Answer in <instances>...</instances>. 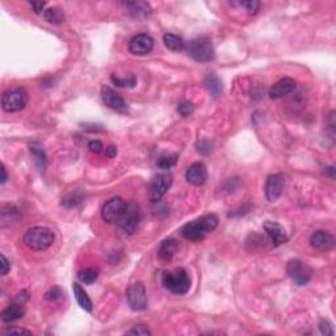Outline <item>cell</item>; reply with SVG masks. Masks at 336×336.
Returning <instances> with one entry per match:
<instances>
[{"label":"cell","mask_w":336,"mask_h":336,"mask_svg":"<svg viewBox=\"0 0 336 336\" xmlns=\"http://www.w3.org/2000/svg\"><path fill=\"white\" fill-rule=\"evenodd\" d=\"M319 328H321V332L323 335H333L332 326L330 324V322L326 321V319H322L321 323H319Z\"/></svg>","instance_id":"cell-35"},{"label":"cell","mask_w":336,"mask_h":336,"mask_svg":"<svg viewBox=\"0 0 336 336\" xmlns=\"http://www.w3.org/2000/svg\"><path fill=\"white\" fill-rule=\"evenodd\" d=\"M310 245L318 251H330L333 247V236L330 232L319 230L310 236Z\"/></svg>","instance_id":"cell-16"},{"label":"cell","mask_w":336,"mask_h":336,"mask_svg":"<svg viewBox=\"0 0 336 336\" xmlns=\"http://www.w3.org/2000/svg\"><path fill=\"white\" fill-rule=\"evenodd\" d=\"M62 294L63 293H62L61 289L55 286V287H53V289H50V291L45 294V298L47 301H57L61 298Z\"/></svg>","instance_id":"cell-34"},{"label":"cell","mask_w":336,"mask_h":336,"mask_svg":"<svg viewBox=\"0 0 336 336\" xmlns=\"http://www.w3.org/2000/svg\"><path fill=\"white\" fill-rule=\"evenodd\" d=\"M126 300L129 306L134 311H142L147 307V294L146 289L141 282L133 284L126 292Z\"/></svg>","instance_id":"cell-9"},{"label":"cell","mask_w":336,"mask_h":336,"mask_svg":"<svg viewBox=\"0 0 336 336\" xmlns=\"http://www.w3.org/2000/svg\"><path fill=\"white\" fill-rule=\"evenodd\" d=\"M218 226V217L214 214H209L205 217L199 218L193 222L186 223L181 229V234L185 239L189 241H202L208 232H211Z\"/></svg>","instance_id":"cell-1"},{"label":"cell","mask_w":336,"mask_h":336,"mask_svg":"<svg viewBox=\"0 0 336 336\" xmlns=\"http://www.w3.org/2000/svg\"><path fill=\"white\" fill-rule=\"evenodd\" d=\"M294 88H296V82L292 78H284L273 84L272 88L269 89V96L272 99H281L293 92Z\"/></svg>","instance_id":"cell-17"},{"label":"cell","mask_w":336,"mask_h":336,"mask_svg":"<svg viewBox=\"0 0 336 336\" xmlns=\"http://www.w3.org/2000/svg\"><path fill=\"white\" fill-rule=\"evenodd\" d=\"M213 150V147H211V143L209 141H200L197 143V151L202 155H208V154L211 153Z\"/></svg>","instance_id":"cell-33"},{"label":"cell","mask_w":336,"mask_h":336,"mask_svg":"<svg viewBox=\"0 0 336 336\" xmlns=\"http://www.w3.org/2000/svg\"><path fill=\"white\" fill-rule=\"evenodd\" d=\"M83 129L87 132H103L104 128L101 125H96V124H83Z\"/></svg>","instance_id":"cell-40"},{"label":"cell","mask_w":336,"mask_h":336,"mask_svg":"<svg viewBox=\"0 0 336 336\" xmlns=\"http://www.w3.org/2000/svg\"><path fill=\"white\" fill-rule=\"evenodd\" d=\"M24 245L28 248L34 251H45L53 245L54 242V232L47 227L37 226L32 227L25 232L24 238H22Z\"/></svg>","instance_id":"cell-3"},{"label":"cell","mask_w":336,"mask_h":336,"mask_svg":"<svg viewBox=\"0 0 336 336\" xmlns=\"http://www.w3.org/2000/svg\"><path fill=\"white\" fill-rule=\"evenodd\" d=\"M7 179H8V175H7V170L4 165H2V180H0V183L2 184H6Z\"/></svg>","instance_id":"cell-43"},{"label":"cell","mask_w":336,"mask_h":336,"mask_svg":"<svg viewBox=\"0 0 336 336\" xmlns=\"http://www.w3.org/2000/svg\"><path fill=\"white\" fill-rule=\"evenodd\" d=\"M28 101H29V93L25 88L18 87V88L8 89L2 96V108L8 113L20 112L27 107Z\"/></svg>","instance_id":"cell-4"},{"label":"cell","mask_w":336,"mask_h":336,"mask_svg":"<svg viewBox=\"0 0 336 336\" xmlns=\"http://www.w3.org/2000/svg\"><path fill=\"white\" fill-rule=\"evenodd\" d=\"M141 221V213L134 202L126 205V209L124 211L123 217L119 218L118 225L125 234H133L137 230L138 225Z\"/></svg>","instance_id":"cell-8"},{"label":"cell","mask_w":336,"mask_h":336,"mask_svg":"<svg viewBox=\"0 0 336 336\" xmlns=\"http://www.w3.org/2000/svg\"><path fill=\"white\" fill-rule=\"evenodd\" d=\"M121 4L128 9L129 15L137 20H143L151 15V7L146 2H126Z\"/></svg>","instance_id":"cell-18"},{"label":"cell","mask_w":336,"mask_h":336,"mask_svg":"<svg viewBox=\"0 0 336 336\" xmlns=\"http://www.w3.org/2000/svg\"><path fill=\"white\" fill-rule=\"evenodd\" d=\"M73 291H74L75 298H77V301H78V303H79L80 307L86 310V311L91 313L92 311V302H91V300H89L88 294L86 293V291H84V289L80 286V284H78V282H74Z\"/></svg>","instance_id":"cell-23"},{"label":"cell","mask_w":336,"mask_h":336,"mask_svg":"<svg viewBox=\"0 0 336 336\" xmlns=\"http://www.w3.org/2000/svg\"><path fill=\"white\" fill-rule=\"evenodd\" d=\"M98 277H99L98 268H86L78 273V278H79V281H82L83 284H86V285H92L93 282L96 281V280H98Z\"/></svg>","instance_id":"cell-26"},{"label":"cell","mask_w":336,"mask_h":336,"mask_svg":"<svg viewBox=\"0 0 336 336\" xmlns=\"http://www.w3.org/2000/svg\"><path fill=\"white\" fill-rule=\"evenodd\" d=\"M185 179L186 181L192 185L200 186L204 185L208 180V170L205 167L204 163L196 162L188 167L185 172Z\"/></svg>","instance_id":"cell-13"},{"label":"cell","mask_w":336,"mask_h":336,"mask_svg":"<svg viewBox=\"0 0 336 336\" xmlns=\"http://www.w3.org/2000/svg\"><path fill=\"white\" fill-rule=\"evenodd\" d=\"M126 205L128 204L121 197H113L104 204V206L101 209V217L107 223L118 222L125 211Z\"/></svg>","instance_id":"cell-7"},{"label":"cell","mask_w":336,"mask_h":336,"mask_svg":"<svg viewBox=\"0 0 336 336\" xmlns=\"http://www.w3.org/2000/svg\"><path fill=\"white\" fill-rule=\"evenodd\" d=\"M188 54L195 61L202 62V63L211 62L215 57L213 43L206 37H199V38L190 41L188 45Z\"/></svg>","instance_id":"cell-5"},{"label":"cell","mask_w":336,"mask_h":336,"mask_svg":"<svg viewBox=\"0 0 336 336\" xmlns=\"http://www.w3.org/2000/svg\"><path fill=\"white\" fill-rule=\"evenodd\" d=\"M31 7L34 9V12H36L37 15H43V12H45L46 3L45 2H32Z\"/></svg>","instance_id":"cell-36"},{"label":"cell","mask_w":336,"mask_h":336,"mask_svg":"<svg viewBox=\"0 0 336 336\" xmlns=\"http://www.w3.org/2000/svg\"><path fill=\"white\" fill-rule=\"evenodd\" d=\"M101 98H103L105 105L110 108V109L116 110L118 113H128L129 112V107L126 104V101L116 91H113L109 87L104 86L101 88Z\"/></svg>","instance_id":"cell-11"},{"label":"cell","mask_w":336,"mask_h":336,"mask_svg":"<svg viewBox=\"0 0 336 336\" xmlns=\"http://www.w3.org/2000/svg\"><path fill=\"white\" fill-rule=\"evenodd\" d=\"M3 333H6V335H11V333H18V335H21V333H24V335H32L31 331L25 330V328H16V327L6 328V330L3 331Z\"/></svg>","instance_id":"cell-37"},{"label":"cell","mask_w":336,"mask_h":336,"mask_svg":"<svg viewBox=\"0 0 336 336\" xmlns=\"http://www.w3.org/2000/svg\"><path fill=\"white\" fill-rule=\"evenodd\" d=\"M284 190V176L280 174L271 175L266 183V197L268 201L273 202L280 199Z\"/></svg>","instance_id":"cell-14"},{"label":"cell","mask_w":336,"mask_h":336,"mask_svg":"<svg viewBox=\"0 0 336 336\" xmlns=\"http://www.w3.org/2000/svg\"><path fill=\"white\" fill-rule=\"evenodd\" d=\"M264 230H266V232L268 234L271 241H272L273 246H276V247L284 245V243L287 242L286 232H285V229L280 223L268 221V222L264 223Z\"/></svg>","instance_id":"cell-15"},{"label":"cell","mask_w":336,"mask_h":336,"mask_svg":"<svg viewBox=\"0 0 336 336\" xmlns=\"http://www.w3.org/2000/svg\"><path fill=\"white\" fill-rule=\"evenodd\" d=\"M204 84L205 87L208 88V91L210 92V95L213 99H218L221 95H222V91H223L222 82H221V79L217 77V75H214V74L208 75V77L205 78Z\"/></svg>","instance_id":"cell-22"},{"label":"cell","mask_w":336,"mask_h":336,"mask_svg":"<svg viewBox=\"0 0 336 336\" xmlns=\"http://www.w3.org/2000/svg\"><path fill=\"white\" fill-rule=\"evenodd\" d=\"M162 284L168 292L177 296H183L189 292L190 277L184 268H176L163 273Z\"/></svg>","instance_id":"cell-2"},{"label":"cell","mask_w":336,"mask_h":336,"mask_svg":"<svg viewBox=\"0 0 336 336\" xmlns=\"http://www.w3.org/2000/svg\"><path fill=\"white\" fill-rule=\"evenodd\" d=\"M128 335H137V336H146V335H151V331L149 330L147 327H145L143 324H138V326H134L132 330H129Z\"/></svg>","instance_id":"cell-32"},{"label":"cell","mask_w":336,"mask_h":336,"mask_svg":"<svg viewBox=\"0 0 336 336\" xmlns=\"http://www.w3.org/2000/svg\"><path fill=\"white\" fill-rule=\"evenodd\" d=\"M179 155L177 154H162L156 160V165L162 170H168V168L176 165Z\"/></svg>","instance_id":"cell-28"},{"label":"cell","mask_w":336,"mask_h":336,"mask_svg":"<svg viewBox=\"0 0 336 336\" xmlns=\"http://www.w3.org/2000/svg\"><path fill=\"white\" fill-rule=\"evenodd\" d=\"M286 272L287 276L292 278V281L298 286L309 284L313 276L311 268L300 259L291 260L286 266Z\"/></svg>","instance_id":"cell-6"},{"label":"cell","mask_w":336,"mask_h":336,"mask_svg":"<svg viewBox=\"0 0 336 336\" xmlns=\"http://www.w3.org/2000/svg\"><path fill=\"white\" fill-rule=\"evenodd\" d=\"M43 17L47 22L50 24H61L62 21L64 20V15L59 8H47L45 9V12H43Z\"/></svg>","instance_id":"cell-27"},{"label":"cell","mask_w":336,"mask_h":336,"mask_svg":"<svg viewBox=\"0 0 336 336\" xmlns=\"http://www.w3.org/2000/svg\"><path fill=\"white\" fill-rule=\"evenodd\" d=\"M28 300H29V294H28L27 292H21V293H18V296L16 297L15 302L22 303V305H24L25 301H28Z\"/></svg>","instance_id":"cell-41"},{"label":"cell","mask_w":336,"mask_h":336,"mask_svg":"<svg viewBox=\"0 0 336 336\" xmlns=\"http://www.w3.org/2000/svg\"><path fill=\"white\" fill-rule=\"evenodd\" d=\"M29 151H31L32 156H33L34 163H36L38 171L43 174L46 171V168H47V155H46L43 147L40 143H37V142H32L29 145Z\"/></svg>","instance_id":"cell-19"},{"label":"cell","mask_w":336,"mask_h":336,"mask_svg":"<svg viewBox=\"0 0 336 336\" xmlns=\"http://www.w3.org/2000/svg\"><path fill=\"white\" fill-rule=\"evenodd\" d=\"M176 252H177V242L172 238L163 241L162 245H160L159 247V251H158L159 257L163 260V261H170V260L175 256Z\"/></svg>","instance_id":"cell-21"},{"label":"cell","mask_w":336,"mask_h":336,"mask_svg":"<svg viewBox=\"0 0 336 336\" xmlns=\"http://www.w3.org/2000/svg\"><path fill=\"white\" fill-rule=\"evenodd\" d=\"M238 6L245 7L248 15H256L260 9V3L256 0H247V2H238Z\"/></svg>","instance_id":"cell-30"},{"label":"cell","mask_w":336,"mask_h":336,"mask_svg":"<svg viewBox=\"0 0 336 336\" xmlns=\"http://www.w3.org/2000/svg\"><path fill=\"white\" fill-rule=\"evenodd\" d=\"M0 261H2V275L3 276H6L7 273L9 272V269H11V263H9V260L7 259L6 256H4V255H2V256H0Z\"/></svg>","instance_id":"cell-39"},{"label":"cell","mask_w":336,"mask_h":336,"mask_svg":"<svg viewBox=\"0 0 336 336\" xmlns=\"http://www.w3.org/2000/svg\"><path fill=\"white\" fill-rule=\"evenodd\" d=\"M82 200H83L82 192H80V190H75V192H71L70 195H67L63 200H62V205L67 209L75 208V206H78V205L82 202Z\"/></svg>","instance_id":"cell-29"},{"label":"cell","mask_w":336,"mask_h":336,"mask_svg":"<svg viewBox=\"0 0 336 336\" xmlns=\"http://www.w3.org/2000/svg\"><path fill=\"white\" fill-rule=\"evenodd\" d=\"M163 42H164L165 47L172 52H181L185 47V42L183 38L172 33H165L163 36Z\"/></svg>","instance_id":"cell-24"},{"label":"cell","mask_w":336,"mask_h":336,"mask_svg":"<svg viewBox=\"0 0 336 336\" xmlns=\"http://www.w3.org/2000/svg\"><path fill=\"white\" fill-rule=\"evenodd\" d=\"M177 112L183 117H188L195 112V105L189 101H181L180 104L177 105Z\"/></svg>","instance_id":"cell-31"},{"label":"cell","mask_w":336,"mask_h":336,"mask_svg":"<svg viewBox=\"0 0 336 336\" xmlns=\"http://www.w3.org/2000/svg\"><path fill=\"white\" fill-rule=\"evenodd\" d=\"M172 185V176L170 174H162L155 176L151 180L149 195L153 202H158L168 192Z\"/></svg>","instance_id":"cell-10"},{"label":"cell","mask_w":336,"mask_h":336,"mask_svg":"<svg viewBox=\"0 0 336 336\" xmlns=\"http://www.w3.org/2000/svg\"><path fill=\"white\" fill-rule=\"evenodd\" d=\"M88 147H89V150L92 151V153H95V154H99V153H101V151H103V143H101L100 141H98V139H95V141H91L88 143Z\"/></svg>","instance_id":"cell-38"},{"label":"cell","mask_w":336,"mask_h":336,"mask_svg":"<svg viewBox=\"0 0 336 336\" xmlns=\"http://www.w3.org/2000/svg\"><path fill=\"white\" fill-rule=\"evenodd\" d=\"M154 40L149 34L139 33L129 42V50L134 55H146L153 50Z\"/></svg>","instance_id":"cell-12"},{"label":"cell","mask_w":336,"mask_h":336,"mask_svg":"<svg viewBox=\"0 0 336 336\" xmlns=\"http://www.w3.org/2000/svg\"><path fill=\"white\" fill-rule=\"evenodd\" d=\"M105 155L108 156V158H114V156L117 155V147L116 146H108L107 150H105Z\"/></svg>","instance_id":"cell-42"},{"label":"cell","mask_w":336,"mask_h":336,"mask_svg":"<svg viewBox=\"0 0 336 336\" xmlns=\"http://www.w3.org/2000/svg\"><path fill=\"white\" fill-rule=\"evenodd\" d=\"M24 314L25 310L24 307H22V303L13 302L2 311V321L6 322V323H11V322L21 319L22 317H24Z\"/></svg>","instance_id":"cell-20"},{"label":"cell","mask_w":336,"mask_h":336,"mask_svg":"<svg viewBox=\"0 0 336 336\" xmlns=\"http://www.w3.org/2000/svg\"><path fill=\"white\" fill-rule=\"evenodd\" d=\"M112 82L116 84L117 87H123V88H132L137 84V78L134 74H126V75H112Z\"/></svg>","instance_id":"cell-25"}]
</instances>
